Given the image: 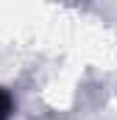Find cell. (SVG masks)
Listing matches in <instances>:
<instances>
[{
	"instance_id": "obj_1",
	"label": "cell",
	"mask_w": 117,
	"mask_h": 120,
	"mask_svg": "<svg viewBox=\"0 0 117 120\" xmlns=\"http://www.w3.org/2000/svg\"><path fill=\"white\" fill-rule=\"evenodd\" d=\"M11 109H14V101L6 90H0V120H8L11 117Z\"/></svg>"
}]
</instances>
